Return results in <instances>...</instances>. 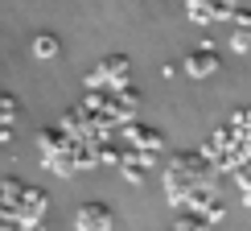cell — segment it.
<instances>
[{
    "label": "cell",
    "instance_id": "6da1fadb",
    "mask_svg": "<svg viewBox=\"0 0 251 231\" xmlns=\"http://www.w3.org/2000/svg\"><path fill=\"white\" fill-rule=\"evenodd\" d=\"M128 70H132V62L124 58V54H111V58H103L95 70L87 75V87H128Z\"/></svg>",
    "mask_w": 251,
    "mask_h": 231
},
{
    "label": "cell",
    "instance_id": "7a4b0ae2",
    "mask_svg": "<svg viewBox=\"0 0 251 231\" xmlns=\"http://www.w3.org/2000/svg\"><path fill=\"white\" fill-rule=\"evenodd\" d=\"M218 66H223V58H218V50H210V46L194 50V54L185 58V75H190V79H210Z\"/></svg>",
    "mask_w": 251,
    "mask_h": 231
},
{
    "label": "cell",
    "instance_id": "3957f363",
    "mask_svg": "<svg viewBox=\"0 0 251 231\" xmlns=\"http://www.w3.org/2000/svg\"><path fill=\"white\" fill-rule=\"evenodd\" d=\"M78 231H111V206L87 202V206L78 211Z\"/></svg>",
    "mask_w": 251,
    "mask_h": 231
},
{
    "label": "cell",
    "instance_id": "277c9868",
    "mask_svg": "<svg viewBox=\"0 0 251 231\" xmlns=\"http://www.w3.org/2000/svg\"><path fill=\"white\" fill-rule=\"evenodd\" d=\"M124 136H128V141H132V149H161V144H165V136L161 132H156V128H144V124H128V128H124Z\"/></svg>",
    "mask_w": 251,
    "mask_h": 231
},
{
    "label": "cell",
    "instance_id": "5b68a950",
    "mask_svg": "<svg viewBox=\"0 0 251 231\" xmlns=\"http://www.w3.org/2000/svg\"><path fill=\"white\" fill-rule=\"evenodd\" d=\"M231 25H235V41H231V46L239 50V54H247V50H251V13H243V8H235Z\"/></svg>",
    "mask_w": 251,
    "mask_h": 231
},
{
    "label": "cell",
    "instance_id": "8992f818",
    "mask_svg": "<svg viewBox=\"0 0 251 231\" xmlns=\"http://www.w3.org/2000/svg\"><path fill=\"white\" fill-rule=\"evenodd\" d=\"M185 8H190L194 21H218V17L226 21V8L218 4V0H185Z\"/></svg>",
    "mask_w": 251,
    "mask_h": 231
},
{
    "label": "cell",
    "instance_id": "52a82bcc",
    "mask_svg": "<svg viewBox=\"0 0 251 231\" xmlns=\"http://www.w3.org/2000/svg\"><path fill=\"white\" fill-rule=\"evenodd\" d=\"M173 231H210V219L194 215V211H181V215H177V223H173Z\"/></svg>",
    "mask_w": 251,
    "mask_h": 231
},
{
    "label": "cell",
    "instance_id": "ba28073f",
    "mask_svg": "<svg viewBox=\"0 0 251 231\" xmlns=\"http://www.w3.org/2000/svg\"><path fill=\"white\" fill-rule=\"evenodd\" d=\"M33 50H37V58H54V54H58V37H54V33H41V37L33 41Z\"/></svg>",
    "mask_w": 251,
    "mask_h": 231
}]
</instances>
